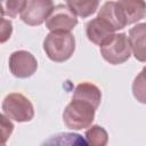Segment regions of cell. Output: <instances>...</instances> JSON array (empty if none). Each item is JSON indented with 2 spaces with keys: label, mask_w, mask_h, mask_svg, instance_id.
Segmentation results:
<instances>
[{
  "label": "cell",
  "mask_w": 146,
  "mask_h": 146,
  "mask_svg": "<svg viewBox=\"0 0 146 146\" xmlns=\"http://www.w3.org/2000/svg\"><path fill=\"white\" fill-rule=\"evenodd\" d=\"M97 108L91 102L73 96L63 112V121L67 128L73 130L89 128L95 119Z\"/></svg>",
  "instance_id": "obj_1"
},
{
  "label": "cell",
  "mask_w": 146,
  "mask_h": 146,
  "mask_svg": "<svg viewBox=\"0 0 146 146\" xmlns=\"http://www.w3.org/2000/svg\"><path fill=\"white\" fill-rule=\"evenodd\" d=\"M43 50L52 62H65L75 50V38L71 32H50L44 38Z\"/></svg>",
  "instance_id": "obj_2"
},
{
  "label": "cell",
  "mask_w": 146,
  "mask_h": 146,
  "mask_svg": "<svg viewBox=\"0 0 146 146\" xmlns=\"http://www.w3.org/2000/svg\"><path fill=\"white\" fill-rule=\"evenodd\" d=\"M2 112L16 122H29L34 116V107L30 99L19 92L7 95L2 102Z\"/></svg>",
  "instance_id": "obj_3"
},
{
  "label": "cell",
  "mask_w": 146,
  "mask_h": 146,
  "mask_svg": "<svg viewBox=\"0 0 146 146\" xmlns=\"http://www.w3.org/2000/svg\"><path fill=\"white\" fill-rule=\"evenodd\" d=\"M99 50L103 58L112 65L122 64L131 56V47L125 33L115 34L114 39L108 44L102 46Z\"/></svg>",
  "instance_id": "obj_4"
},
{
  "label": "cell",
  "mask_w": 146,
  "mask_h": 146,
  "mask_svg": "<svg viewBox=\"0 0 146 146\" xmlns=\"http://www.w3.org/2000/svg\"><path fill=\"white\" fill-rule=\"evenodd\" d=\"M115 31L116 29L108 19L98 15L89 21L86 25V34L88 40L99 47L108 44L114 39Z\"/></svg>",
  "instance_id": "obj_5"
},
{
  "label": "cell",
  "mask_w": 146,
  "mask_h": 146,
  "mask_svg": "<svg viewBox=\"0 0 146 146\" xmlns=\"http://www.w3.org/2000/svg\"><path fill=\"white\" fill-rule=\"evenodd\" d=\"M114 8L123 29L146 16L145 0H117L114 3Z\"/></svg>",
  "instance_id": "obj_6"
},
{
  "label": "cell",
  "mask_w": 146,
  "mask_h": 146,
  "mask_svg": "<svg viewBox=\"0 0 146 146\" xmlns=\"http://www.w3.org/2000/svg\"><path fill=\"white\" fill-rule=\"evenodd\" d=\"M78 24L76 15L65 5H57L46 19L50 32H71Z\"/></svg>",
  "instance_id": "obj_7"
},
{
  "label": "cell",
  "mask_w": 146,
  "mask_h": 146,
  "mask_svg": "<svg viewBox=\"0 0 146 146\" xmlns=\"http://www.w3.org/2000/svg\"><path fill=\"white\" fill-rule=\"evenodd\" d=\"M36 68L38 62L35 57L26 50H16L9 57V70L16 78H30L35 73Z\"/></svg>",
  "instance_id": "obj_8"
},
{
  "label": "cell",
  "mask_w": 146,
  "mask_h": 146,
  "mask_svg": "<svg viewBox=\"0 0 146 146\" xmlns=\"http://www.w3.org/2000/svg\"><path fill=\"white\" fill-rule=\"evenodd\" d=\"M54 9L52 0H29L21 19L31 26L41 25Z\"/></svg>",
  "instance_id": "obj_9"
},
{
  "label": "cell",
  "mask_w": 146,
  "mask_h": 146,
  "mask_svg": "<svg viewBox=\"0 0 146 146\" xmlns=\"http://www.w3.org/2000/svg\"><path fill=\"white\" fill-rule=\"evenodd\" d=\"M129 42L133 57L146 63V23H139L130 29Z\"/></svg>",
  "instance_id": "obj_10"
},
{
  "label": "cell",
  "mask_w": 146,
  "mask_h": 146,
  "mask_svg": "<svg viewBox=\"0 0 146 146\" xmlns=\"http://www.w3.org/2000/svg\"><path fill=\"white\" fill-rule=\"evenodd\" d=\"M67 7L79 17L87 18L96 13L99 0H65Z\"/></svg>",
  "instance_id": "obj_11"
},
{
  "label": "cell",
  "mask_w": 146,
  "mask_h": 146,
  "mask_svg": "<svg viewBox=\"0 0 146 146\" xmlns=\"http://www.w3.org/2000/svg\"><path fill=\"white\" fill-rule=\"evenodd\" d=\"M86 140L88 144L94 146H105L108 141V135L106 130L100 125H90L86 131Z\"/></svg>",
  "instance_id": "obj_12"
},
{
  "label": "cell",
  "mask_w": 146,
  "mask_h": 146,
  "mask_svg": "<svg viewBox=\"0 0 146 146\" xmlns=\"http://www.w3.org/2000/svg\"><path fill=\"white\" fill-rule=\"evenodd\" d=\"M27 6V0H1V15L15 18Z\"/></svg>",
  "instance_id": "obj_13"
},
{
  "label": "cell",
  "mask_w": 146,
  "mask_h": 146,
  "mask_svg": "<svg viewBox=\"0 0 146 146\" xmlns=\"http://www.w3.org/2000/svg\"><path fill=\"white\" fill-rule=\"evenodd\" d=\"M133 97L141 104H146V66L143 67L140 73L132 82Z\"/></svg>",
  "instance_id": "obj_14"
},
{
  "label": "cell",
  "mask_w": 146,
  "mask_h": 146,
  "mask_svg": "<svg viewBox=\"0 0 146 146\" xmlns=\"http://www.w3.org/2000/svg\"><path fill=\"white\" fill-rule=\"evenodd\" d=\"M0 119H1V128H2L1 129V131H2V143L5 144L8 139V137L11 135L13 130H14V124L8 120L9 117L6 116L5 114H1Z\"/></svg>",
  "instance_id": "obj_15"
},
{
  "label": "cell",
  "mask_w": 146,
  "mask_h": 146,
  "mask_svg": "<svg viewBox=\"0 0 146 146\" xmlns=\"http://www.w3.org/2000/svg\"><path fill=\"white\" fill-rule=\"evenodd\" d=\"M2 25H1V43L6 42L10 35H11V32H13V24L10 21L2 17V21H1Z\"/></svg>",
  "instance_id": "obj_16"
}]
</instances>
